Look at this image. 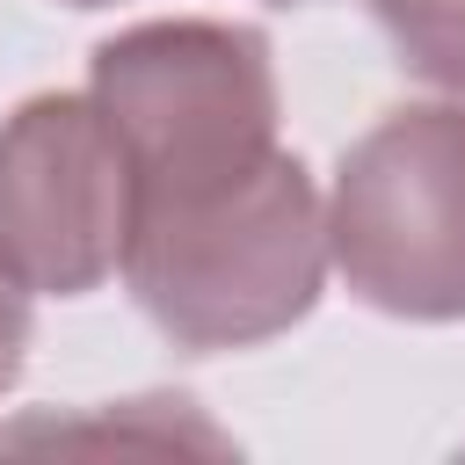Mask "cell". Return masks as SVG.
Returning a JSON list of instances; mask_svg holds the SVG:
<instances>
[{"instance_id": "1", "label": "cell", "mask_w": 465, "mask_h": 465, "mask_svg": "<svg viewBox=\"0 0 465 465\" xmlns=\"http://www.w3.org/2000/svg\"><path fill=\"white\" fill-rule=\"evenodd\" d=\"M124 283L174 349H254L312 312L327 276V203L298 153L240 182L131 203Z\"/></svg>"}, {"instance_id": "2", "label": "cell", "mask_w": 465, "mask_h": 465, "mask_svg": "<svg viewBox=\"0 0 465 465\" xmlns=\"http://www.w3.org/2000/svg\"><path fill=\"white\" fill-rule=\"evenodd\" d=\"M131 203L196 196L276 160V65L247 22H138L94 51Z\"/></svg>"}, {"instance_id": "3", "label": "cell", "mask_w": 465, "mask_h": 465, "mask_svg": "<svg viewBox=\"0 0 465 465\" xmlns=\"http://www.w3.org/2000/svg\"><path fill=\"white\" fill-rule=\"evenodd\" d=\"M327 262L392 320H465V109H392L341 153Z\"/></svg>"}, {"instance_id": "4", "label": "cell", "mask_w": 465, "mask_h": 465, "mask_svg": "<svg viewBox=\"0 0 465 465\" xmlns=\"http://www.w3.org/2000/svg\"><path fill=\"white\" fill-rule=\"evenodd\" d=\"M131 174L94 94H36L0 124V276L80 298L124 262Z\"/></svg>"}, {"instance_id": "5", "label": "cell", "mask_w": 465, "mask_h": 465, "mask_svg": "<svg viewBox=\"0 0 465 465\" xmlns=\"http://www.w3.org/2000/svg\"><path fill=\"white\" fill-rule=\"evenodd\" d=\"M400 65L465 102V0H371Z\"/></svg>"}, {"instance_id": "6", "label": "cell", "mask_w": 465, "mask_h": 465, "mask_svg": "<svg viewBox=\"0 0 465 465\" xmlns=\"http://www.w3.org/2000/svg\"><path fill=\"white\" fill-rule=\"evenodd\" d=\"M36 436H51V443H196V450H225V436L211 429V421H196V407L189 400H124L116 414H94V421H29V429H7L0 443H36Z\"/></svg>"}, {"instance_id": "7", "label": "cell", "mask_w": 465, "mask_h": 465, "mask_svg": "<svg viewBox=\"0 0 465 465\" xmlns=\"http://www.w3.org/2000/svg\"><path fill=\"white\" fill-rule=\"evenodd\" d=\"M22 356H29V305H22V291L0 276V392L22 378Z\"/></svg>"}, {"instance_id": "8", "label": "cell", "mask_w": 465, "mask_h": 465, "mask_svg": "<svg viewBox=\"0 0 465 465\" xmlns=\"http://www.w3.org/2000/svg\"><path fill=\"white\" fill-rule=\"evenodd\" d=\"M73 7H102V0H73ZM276 7H298V0H276Z\"/></svg>"}]
</instances>
